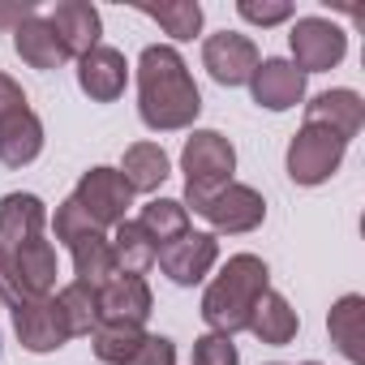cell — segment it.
Segmentation results:
<instances>
[{
  "mask_svg": "<svg viewBox=\"0 0 365 365\" xmlns=\"http://www.w3.org/2000/svg\"><path fill=\"white\" fill-rule=\"evenodd\" d=\"M202 112L198 82L176 48L150 43L138 56V116L155 133H176L190 129Z\"/></svg>",
  "mask_w": 365,
  "mask_h": 365,
  "instance_id": "1",
  "label": "cell"
},
{
  "mask_svg": "<svg viewBox=\"0 0 365 365\" xmlns=\"http://www.w3.org/2000/svg\"><path fill=\"white\" fill-rule=\"evenodd\" d=\"M271 288V271L258 254H232L224 271L207 284L202 292V322L215 335H237L250 327L254 301Z\"/></svg>",
  "mask_w": 365,
  "mask_h": 365,
  "instance_id": "2",
  "label": "cell"
},
{
  "mask_svg": "<svg viewBox=\"0 0 365 365\" xmlns=\"http://www.w3.org/2000/svg\"><path fill=\"white\" fill-rule=\"evenodd\" d=\"M180 207L194 211V215H202V220L215 228V237H220V232L245 237V232L262 228V220H267V198H262L254 185H241V180H228V185L215 190V194H190V190H185Z\"/></svg>",
  "mask_w": 365,
  "mask_h": 365,
  "instance_id": "3",
  "label": "cell"
},
{
  "mask_svg": "<svg viewBox=\"0 0 365 365\" xmlns=\"http://www.w3.org/2000/svg\"><path fill=\"white\" fill-rule=\"evenodd\" d=\"M180 172H185L190 194H215L237 172V146L220 129H194L180 150Z\"/></svg>",
  "mask_w": 365,
  "mask_h": 365,
  "instance_id": "4",
  "label": "cell"
},
{
  "mask_svg": "<svg viewBox=\"0 0 365 365\" xmlns=\"http://www.w3.org/2000/svg\"><path fill=\"white\" fill-rule=\"evenodd\" d=\"M344 150H348V142L335 138L331 129L301 125V133H292V142H288V176L297 185L314 190V185H322V180H331L339 172Z\"/></svg>",
  "mask_w": 365,
  "mask_h": 365,
  "instance_id": "5",
  "label": "cell"
},
{
  "mask_svg": "<svg viewBox=\"0 0 365 365\" xmlns=\"http://www.w3.org/2000/svg\"><path fill=\"white\" fill-rule=\"evenodd\" d=\"M73 202L91 215V224L103 232V228H116V224H125V211L133 207V190L125 185V176L116 172V168H91V172H82V180H78V190H73Z\"/></svg>",
  "mask_w": 365,
  "mask_h": 365,
  "instance_id": "6",
  "label": "cell"
},
{
  "mask_svg": "<svg viewBox=\"0 0 365 365\" xmlns=\"http://www.w3.org/2000/svg\"><path fill=\"white\" fill-rule=\"evenodd\" d=\"M288 43H292V65L301 73H327L348 52V35L327 18H297L288 31Z\"/></svg>",
  "mask_w": 365,
  "mask_h": 365,
  "instance_id": "7",
  "label": "cell"
},
{
  "mask_svg": "<svg viewBox=\"0 0 365 365\" xmlns=\"http://www.w3.org/2000/svg\"><path fill=\"white\" fill-rule=\"evenodd\" d=\"M159 271L172 279V284H180V288H194V284H202L207 275H211V267L220 262V237L215 232H185V237H176V241H168L163 250H159Z\"/></svg>",
  "mask_w": 365,
  "mask_h": 365,
  "instance_id": "8",
  "label": "cell"
},
{
  "mask_svg": "<svg viewBox=\"0 0 365 365\" xmlns=\"http://www.w3.org/2000/svg\"><path fill=\"white\" fill-rule=\"evenodd\" d=\"M258 43L250 35H237V31H220V35H207L202 43V69L220 82V86H245L258 69Z\"/></svg>",
  "mask_w": 365,
  "mask_h": 365,
  "instance_id": "9",
  "label": "cell"
},
{
  "mask_svg": "<svg viewBox=\"0 0 365 365\" xmlns=\"http://www.w3.org/2000/svg\"><path fill=\"white\" fill-rule=\"evenodd\" d=\"M14 331L22 339L26 352H56L69 344V331H65V318H61V305L56 297H22L14 305Z\"/></svg>",
  "mask_w": 365,
  "mask_h": 365,
  "instance_id": "10",
  "label": "cell"
},
{
  "mask_svg": "<svg viewBox=\"0 0 365 365\" xmlns=\"http://www.w3.org/2000/svg\"><path fill=\"white\" fill-rule=\"evenodd\" d=\"M99 322H116V327H146L150 309H155V297H150V284L142 275H116L108 279L99 292Z\"/></svg>",
  "mask_w": 365,
  "mask_h": 365,
  "instance_id": "11",
  "label": "cell"
},
{
  "mask_svg": "<svg viewBox=\"0 0 365 365\" xmlns=\"http://www.w3.org/2000/svg\"><path fill=\"white\" fill-rule=\"evenodd\" d=\"M250 91H254L258 108L288 112V108H297L305 99V73L284 56H267V61H258V69L250 78Z\"/></svg>",
  "mask_w": 365,
  "mask_h": 365,
  "instance_id": "12",
  "label": "cell"
},
{
  "mask_svg": "<svg viewBox=\"0 0 365 365\" xmlns=\"http://www.w3.org/2000/svg\"><path fill=\"white\" fill-rule=\"evenodd\" d=\"M61 48L69 61H82L91 48H99V35H103V18L99 9L91 5V0H61V5L48 14Z\"/></svg>",
  "mask_w": 365,
  "mask_h": 365,
  "instance_id": "13",
  "label": "cell"
},
{
  "mask_svg": "<svg viewBox=\"0 0 365 365\" xmlns=\"http://www.w3.org/2000/svg\"><path fill=\"white\" fill-rule=\"evenodd\" d=\"M125 82H129V61H125V52H116V48H108V43L91 48V52L78 61V86H82V95H91L95 103L120 99V95H125Z\"/></svg>",
  "mask_w": 365,
  "mask_h": 365,
  "instance_id": "14",
  "label": "cell"
},
{
  "mask_svg": "<svg viewBox=\"0 0 365 365\" xmlns=\"http://www.w3.org/2000/svg\"><path fill=\"white\" fill-rule=\"evenodd\" d=\"M305 125L331 129L335 138L352 142V138L361 133V125H365V99H361L356 91H348V86L322 91V95H314V99L305 103Z\"/></svg>",
  "mask_w": 365,
  "mask_h": 365,
  "instance_id": "15",
  "label": "cell"
},
{
  "mask_svg": "<svg viewBox=\"0 0 365 365\" xmlns=\"http://www.w3.org/2000/svg\"><path fill=\"white\" fill-rule=\"evenodd\" d=\"M254 339H262V344H271V348H284V344H292L297 339V331H301V318H297V309L288 305V297H279V292H262L258 301H254V309H250V327H245Z\"/></svg>",
  "mask_w": 365,
  "mask_h": 365,
  "instance_id": "16",
  "label": "cell"
},
{
  "mask_svg": "<svg viewBox=\"0 0 365 365\" xmlns=\"http://www.w3.org/2000/svg\"><path fill=\"white\" fill-rule=\"evenodd\" d=\"M327 335L344 352V361L365 365V297L344 292L327 314Z\"/></svg>",
  "mask_w": 365,
  "mask_h": 365,
  "instance_id": "17",
  "label": "cell"
},
{
  "mask_svg": "<svg viewBox=\"0 0 365 365\" xmlns=\"http://www.w3.org/2000/svg\"><path fill=\"white\" fill-rule=\"evenodd\" d=\"M43 224H48V207L39 194H5L0 198V245L5 250L43 237Z\"/></svg>",
  "mask_w": 365,
  "mask_h": 365,
  "instance_id": "18",
  "label": "cell"
},
{
  "mask_svg": "<svg viewBox=\"0 0 365 365\" xmlns=\"http://www.w3.org/2000/svg\"><path fill=\"white\" fill-rule=\"evenodd\" d=\"M39 150H43V120L31 108L0 120V163L5 168H26L39 159Z\"/></svg>",
  "mask_w": 365,
  "mask_h": 365,
  "instance_id": "19",
  "label": "cell"
},
{
  "mask_svg": "<svg viewBox=\"0 0 365 365\" xmlns=\"http://www.w3.org/2000/svg\"><path fill=\"white\" fill-rule=\"evenodd\" d=\"M14 254V271H18V284L26 297H48L56 288V250L52 241L35 237V241H22L9 250Z\"/></svg>",
  "mask_w": 365,
  "mask_h": 365,
  "instance_id": "20",
  "label": "cell"
},
{
  "mask_svg": "<svg viewBox=\"0 0 365 365\" xmlns=\"http://www.w3.org/2000/svg\"><path fill=\"white\" fill-rule=\"evenodd\" d=\"M14 48H18V56L31 65V69H61L69 56H65V48H61V39H56V31H52V22L48 18H39V14H31L18 31H14Z\"/></svg>",
  "mask_w": 365,
  "mask_h": 365,
  "instance_id": "21",
  "label": "cell"
},
{
  "mask_svg": "<svg viewBox=\"0 0 365 365\" xmlns=\"http://www.w3.org/2000/svg\"><path fill=\"white\" fill-rule=\"evenodd\" d=\"M116 172L125 176V185H129L133 194H155L163 180H168L172 163H168V150H163L159 142H133V146L125 150V159H120Z\"/></svg>",
  "mask_w": 365,
  "mask_h": 365,
  "instance_id": "22",
  "label": "cell"
},
{
  "mask_svg": "<svg viewBox=\"0 0 365 365\" xmlns=\"http://www.w3.org/2000/svg\"><path fill=\"white\" fill-rule=\"evenodd\" d=\"M108 245H112V258H116V271H120V275H142V271H150L155 258H159V245L142 232L138 220L116 224L112 237H108Z\"/></svg>",
  "mask_w": 365,
  "mask_h": 365,
  "instance_id": "23",
  "label": "cell"
},
{
  "mask_svg": "<svg viewBox=\"0 0 365 365\" xmlns=\"http://www.w3.org/2000/svg\"><path fill=\"white\" fill-rule=\"evenodd\" d=\"M69 250H73V275H78V284H82V288L99 292L108 279H116V275H120V271H116V258H112V245H108V237H103V232H91V237L73 241Z\"/></svg>",
  "mask_w": 365,
  "mask_h": 365,
  "instance_id": "24",
  "label": "cell"
},
{
  "mask_svg": "<svg viewBox=\"0 0 365 365\" xmlns=\"http://www.w3.org/2000/svg\"><path fill=\"white\" fill-rule=\"evenodd\" d=\"M138 224H142V232L163 250L168 241H176V237L190 232V211L180 207V198H150V202L142 207Z\"/></svg>",
  "mask_w": 365,
  "mask_h": 365,
  "instance_id": "25",
  "label": "cell"
},
{
  "mask_svg": "<svg viewBox=\"0 0 365 365\" xmlns=\"http://www.w3.org/2000/svg\"><path fill=\"white\" fill-rule=\"evenodd\" d=\"M138 14H146L150 22H159L176 43H185L202 31V5L198 0H163V5H138Z\"/></svg>",
  "mask_w": 365,
  "mask_h": 365,
  "instance_id": "26",
  "label": "cell"
},
{
  "mask_svg": "<svg viewBox=\"0 0 365 365\" xmlns=\"http://www.w3.org/2000/svg\"><path fill=\"white\" fill-rule=\"evenodd\" d=\"M56 305H61V318H65L69 339L91 335V331L99 327V301H95V292H91V288H82L78 279H73V284H65V288L56 292Z\"/></svg>",
  "mask_w": 365,
  "mask_h": 365,
  "instance_id": "27",
  "label": "cell"
},
{
  "mask_svg": "<svg viewBox=\"0 0 365 365\" xmlns=\"http://www.w3.org/2000/svg\"><path fill=\"white\" fill-rule=\"evenodd\" d=\"M142 339H146V331H142V327H116V322H99V327L91 331V348H95V356H99L103 365H129Z\"/></svg>",
  "mask_w": 365,
  "mask_h": 365,
  "instance_id": "28",
  "label": "cell"
},
{
  "mask_svg": "<svg viewBox=\"0 0 365 365\" xmlns=\"http://www.w3.org/2000/svg\"><path fill=\"white\" fill-rule=\"evenodd\" d=\"M52 232H56V241L73 245V241H82V237H91V232H99V228L91 224V215H86L73 198H65V202L56 207V215H52Z\"/></svg>",
  "mask_w": 365,
  "mask_h": 365,
  "instance_id": "29",
  "label": "cell"
},
{
  "mask_svg": "<svg viewBox=\"0 0 365 365\" xmlns=\"http://www.w3.org/2000/svg\"><path fill=\"white\" fill-rule=\"evenodd\" d=\"M190 365H241V352H237L232 335H215V331H207V335L194 339V356H190Z\"/></svg>",
  "mask_w": 365,
  "mask_h": 365,
  "instance_id": "30",
  "label": "cell"
},
{
  "mask_svg": "<svg viewBox=\"0 0 365 365\" xmlns=\"http://www.w3.org/2000/svg\"><path fill=\"white\" fill-rule=\"evenodd\" d=\"M237 14L245 22H254V26H279V22L292 18V5L288 0H241Z\"/></svg>",
  "mask_w": 365,
  "mask_h": 365,
  "instance_id": "31",
  "label": "cell"
},
{
  "mask_svg": "<svg viewBox=\"0 0 365 365\" xmlns=\"http://www.w3.org/2000/svg\"><path fill=\"white\" fill-rule=\"evenodd\" d=\"M129 365H176V344L168 335H146Z\"/></svg>",
  "mask_w": 365,
  "mask_h": 365,
  "instance_id": "32",
  "label": "cell"
},
{
  "mask_svg": "<svg viewBox=\"0 0 365 365\" xmlns=\"http://www.w3.org/2000/svg\"><path fill=\"white\" fill-rule=\"evenodd\" d=\"M26 292H22V284H18V271H14V254L0 245V305H18Z\"/></svg>",
  "mask_w": 365,
  "mask_h": 365,
  "instance_id": "33",
  "label": "cell"
},
{
  "mask_svg": "<svg viewBox=\"0 0 365 365\" xmlns=\"http://www.w3.org/2000/svg\"><path fill=\"white\" fill-rule=\"evenodd\" d=\"M22 108H31L26 95H22V86H18L9 73H0V120H9V116L22 112Z\"/></svg>",
  "mask_w": 365,
  "mask_h": 365,
  "instance_id": "34",
  "label": "cell"
},
{
  "mask_svg": "<svg viewBox=\"0 0 365 365\" xmlns=\"http://www.w3.org/2000/svg\"><path fill=\"white\" fill-rule=\"evenodd\" d=\"M31 14H35V5H0V26H14L18 31Z\"/></svg>",
  "mask_w": 365,
  "mask_h": 365,
  "instance_id": "35",
  "label": "cell"
},
{
  "mask_svg": "<svg viewBox=\"0 0 365 365\" xmlns=\"http://www.w3.org/2000/svg\"><path fill=\"white\" fill-rule=\"evenodd\" d=\"M305 365H322V361H305Z\"/></svg>",
  "mask_w": 365,
  "mask_h": 365,
  "instance_id": "36",
  "label": "cell"
},
{
  "mask_svg": "<svg viewBox=\"0 0 365 365\" xmlns=\"http://www.w3.org/2000/svg\"><path fill=\"white\" fill-rule=\"evenodd\" d=\"M271 365H279V361H271Z\"/></svg>",
  "mask_w": 365,
  "mask_h": 365,
  "instance_id": "37",
  "label": "cell"
}]
</instances>
